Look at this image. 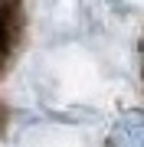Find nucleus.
Here are the masks:
<instances>
[{
    "label": "nucleus",
    "instance_id": "f257e3e1",
    "mask_svg": "<svg viewBox=\"0 0 144 147\" xmlns=\"http://www.w3.org/2000/svg\"><path fill=\"white\" fill-rule=\"evenodd\" d=\"M20 33H23L20 3H16V0H3V3H0V69L10 62L16 42H20Z\"/></svg>",
    "mask_w": 144,
    "mask_h": 147
},
{
    "label": "nucleus",
    "instance_id": "f03ea898",
    "mask_svg": "<svg viewBox=\"0 0 144 147\" xmlns=\"http://www.w3.org/2000/svg\"><path fill=\"white\" fill-rule=\"evenodd\" d=\"M115 144L118 147H141V118L134 115H124V121L115 127Z\"/></svg>",
    "mask_w": 144,
    "mask_h": 147
}]
</instances>
